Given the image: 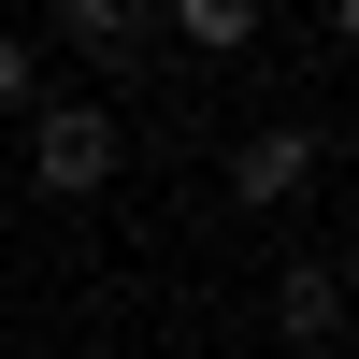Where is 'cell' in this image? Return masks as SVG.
Segmentation results:
<instances>
[{"label":"cell","mask_w":359,"mask_h":359,"mask_svg":"<svg viewBox=\"0 0 359 359\" xmlns=\"http://www.w3.org/2000/svg\"><path fill=\"white\" fill-rule=\"evenodd\" d=\"M57 29H72L86 72H130V57L158 43V0H57Z\"/></svg>","instance_id":"obj_1"},{"label":"cell","mask_w":359,"mask_h":359,"mask_svg":"<svg viewBox=\"0 0 359 359\" xmlns=\"http://www.w3.org/2000/svg\"><path fill=\"white\" fill-rule=\"evenodd\" d=\"M29 158H43V187H101V172H115V115H86V101H57L43 130H29Z\"/></svg>","instance_id":"obj_2"},{"label":"cell","mask_w":359,"mask_h":359,"mask_svg":"<svg viewBox=\"0 0 359 359\" xmlns=\"http://www.w3.org/2000/svg\"><path fill=\"white\" fill-rule=\"evenodd\" d=\"M302 172H316V144H302V130H259L245 158H230V187H245V201H302Z\"/></svg>","instance_id":"obj_3"},{"label":"cell","mask_w":359,"mask_h":359,"mask_svg":"<svg viewBox=\"0 0 359 359\" xmlns=\"http://www.w3.org/2000/svg\"><path fill=\"white\" fill-rule=\"evenodd\" d=\"M158 15L187 29V43H245V29H259V0H158Z\"/></svg>","instance_id":"obj_4"},{"label":"cell","mask_w":359,"mask_h":359,"mask_svg":"<svg viewBox=\"0 0 359 359\" xmlns=\"http://www.w3.org/2000/svg\"><path fill=\"white\" fill-rule=\"evenodd\" d=\"M273 316H287V331L316 345V331H331V316H345V287H331V273H287V287H273Z\"/></svg>","instance_id":"obj_5"},{"label":"cell","mask_w":359,"mask_h":359,"mask_svg":"<svg viewBox=\"0 0 359 359\" xmlns=\"http://www.w3.org/2000/svg\"><path fill=\"white\" fill-rule=\"evenodd\" d=\"M0 101H29V43H0Z\"/></svg>","instance_id":"obj_6"},{"label":"cell","mask_w":359,"mask_h":359,"mask_svg":"<svg viewBox=\"0 0 359 359\" xmlns=\"http://www.w3.org/2000/svg\"><path fill=\"white\" fill-rule=\"evenodd\" d=\"M345 43H359V0H345Z\"/></svg>","instance_id":"obj_7"}]
</instances>
